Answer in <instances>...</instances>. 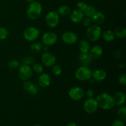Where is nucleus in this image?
Segmentation results:
<instances>
[{"instance_id": "1", "label": "nucleus", "mask_w": 126, "mask_h": 126, "mask_svg": "<svg viewBox=\"0 0 126 126\" xmlns=\"http://www.w3.org/2000/svg\"><path fill=\"white\" fill-rule=\"evenodd\" d=\"M98 107L103 110L111 109L114 106L113 96L108 93H102L97 96L96 98Z\"/></svg>"}, {"instance_id": "2", "label": "nucleus", "mask_w": 126, "mask_h": 126, "mask_svg": "<svg viewBox=\"0 0 126 126\" xmlns=\"http://www.w3.org/2000/svg\"><path fill=\"white\" fill-rule=\"evenodd\" d=\"M43 7L41 4L38 1H34L30 4L27 10V16L30 20H36L41 14Z\"/></svg>"}, {"instance_id": "3", "label": "nucleus", "mask_w": 126, "mask_h": 126, "mask_svg": "<svg viewBox=\"0 0 126 126\" xmlns=\"http://www.w3.org/2000/svg\"><path fill=\"white\" fill-rule=\"evenodd\" d=\"M102 28L99 25L95 24L90 25L86 31L87 38L92 42H95L99 40L102 36Z\"/></svg>"}, {"instance_id": "4", "label": "nucleus", "mask_w": 126, "mask_h": 126, "mask_svg": "<svg viewBox=\"0 0 126 126\" xmlns=\"http://www.w3.org/2000/svg\"><path fill=\"white\" fill-rule=\"evenodd\" d=\"M92 71L87 66H81L76 70L75 77L79 81H86L92 77Z\"/></svg>"}, {"instance_id": "5", "label": "nucleus", "mask_w": 126, "mask_h": 126, "mask_svg": "<svg viewBox=\"0 0 126 126\" xmlns=\"http://www.w3.org/2000/svg\"><path fill=\"white\" fill-rule=\"evenodd\" d=\"M18 75L22 81H28L33 76V70L28 65H22L18 67Z\"/></svg>"}, {"instance_id": "6", "label": "nucleus", "mask_w": 126, "mask_h": 126, "mask_svg": "<svg viewBox=\"0 0 126 126\" xmlns=\"http://www.w3.org/2000/svg\"><path fill=\"white\" fill-rule=\"evenodd\" d=\"M46 23L48 27L50 28L55 27L59 23L60 16L56 11H50L46 16Z\"/></svg>"}, {"instance_id": "7", "label": "nucleus", "mask_w": 126, "mask_h": 126, "mask_svg": "<svg viewBox=\"0 0 126 126\" xmlns=\"http://www.w3.org/2000/svg\"><path fill=\"white\" fill-rule=\"evenodd\" d=\"M39 36V32L34 27H29L26 28L23 32V37L28 41H34Z\"/></svg>"}, {"instance_id": "8", "label": "nucleus", "mask_w": 126, "mask_h": 126, "mask_svg": "<svg viewBox=\"0 0 126 126\" xmlns=\"http://www.w3.org/2000/svg\"><path fill=\"white\" fill-rule=\"evenodd\" d=\"M84 110L85 111L89 114H92L96 112L98 109V103L95 98H88L84 103Z\"/></svg>"}, {"instance_id": "9", "label": "nucleus", "mask_w": 126, "mask_h": 126, "mask_svg": "<svg viewBox=\"0 0 126 126\" xmlns=\"http://www.w3.org/2000/svg\"><path fill=\"white\" fill-rule=\"evenodd\" d=\"M85 95V92L81 87L75 86L70 89L68 92V95L71 100L78 101L82 99Z\"/></svg>"}, {"instance_id": "10", "label": "nucleus", "mask_w": 126, "mask_h": 126, "mask_svg": "<svg viewBox=\"0 0 126 126\" xmlns=\"http://www.w3.org/2000/svg\"><path fill=\"white\" fill-rule=\"evenodd\" d=\"M58 36L57 34L52 32H48L44 33L42 38V41L44 44L48 46H52L57 41Z\"/></svg>"}, {"instance_id": "11", "label": "nucleus", "mask_w": 126, "mask_h": 126, "mask_svg": "<svg viewBox=\"0 0 126 126\" xmlns=\"http://www.w3.org/2000/svg\"><path fill=\"white\" fill-rule=\"evenodd\" d=\"M41 60L46 66H52L56 63V57L53 53L46 51L42 55Z\"/></svg>"}, {"instance_id": "12", "label": "nucleus", "mask_w": 126, "mask_h": 126, "mask_svg": "<svg viewBox=\"0 0 126 126\" xmlns=\"http://www.w3.org/2000/svg\"><path fill=\"white\" fill-rule=\"evenodd\" d=\"M62 39L67 44H74L77 42L78 36L73 32H65L62 36Z\"/></svg>"}, {"instance_id": "13", "label": "nucleus", "mask_w": 126, "mask_h": 126, "mask_svg": "<svg viewBox=\"0 0 126 126\" xmlns=\"http://www.w3.org/2000/svg\"><path fill=\"white\" fill-rule=\"evenodd\" d=\"M23 88L26 92L30 95H36L38 93V88L37 86L32 82L28 81H26L23 84Z\"/></svg>"}, {"instance_id": "14", "label": "nucleus", "mask_w": 126, "mask_h": 126, "mask_svg": "<svg viewBox=\"0 0 126 126\" xmlns=\"http://www.w3.org/2000/svg\"><path fill=\"white\" fill-rule=\"evenodd\" d=\"M51 82L50 76L47 73H41L38 79V84L40 87H48Z\"/></svg>"}, {"instance_id": "15", "label": "nucleus", "mask_w": 126, "mask_h": 126, "mask_svg": "<svg viewBox=\"0 0 126 126\" xmlns=\"http://www.w3.org/2000/svg\"><path fill=\"white\" fill-rule=\"evenodd\" d=\"M88 53L92 59H98L103 54V49L100 46L96 45L90 49Z\"/></svg>"}, {"instance_id": "16", "label": "nucleus", "mask_w": 126, "mask_h": 126, "mask_svg": "<svg viewBox=\"0 0 126 126\" xmlns=\"http://www.w3.org/2000/svg\"><path fill=\"white\" fill-rule=\"evenodd\" d=\"M114 105L123 106L125 103L126 96L123 92H118L113 97Z\"/></svg>"}, {"instance_id": "17", "label": "nucleus", "mask_w": 126, "mask_h": 126, "mask_svg": "<svg viewBox=\"0 0 126 126\" xmlns=\"http://www.w3.org/2000/svg\"><path fill=\"white\" fill-rule=\"evenodd\" d=\"M84 16L83 12L76 9L70 13V20L75 23H79L83 19Z\"/></svg>"}, {"instance_id": "18", "label": "nucleus", "mask_w": 126, "mask_h": 126, "mask_svg": "<svg viewBox=\"0 0 126 126\" xmlns=\"http://www.w3.org/2000/svg\"><path fill=\"white\" fill-rule=\"evenodd\" d=\"M92 77L95 81H102L107 78V72L104 70L98 69L92 72Z\"/></svg>"}, {"instance_id": "19", "label": "nucleus", "mask_w": 126, "mask_h": 126, "mask_svg": "<svg viewBox=\"0 0 126 126\" xmlns=\"http://www.w3.org/2000/svg\"><path fill=\"white\" fill-rule=\"evenodd\" d=\"M91 19H92V21H93L95 23V25H100L104 23L105 20V17L102 12L97 11L94 14V15L91 17Z\"/></svg>"}, {"instance_id": "20", "label": "nucleus", "mask_w": 126, "mask_h": 126, "mask_svg": "<svg viewBox=\"0 0 126 126\" xmlns=\"http://www.w3.org/2000/svg\"><path fill=\"white\" fill-rule=\"evenodd\" d=\"M92 60V59L89 53H81L79 55V61L82 66H87Z\"/></svg>"}, {"instance_id": "21", "label": "nucleus", "mask_w": 126, "mask_h": 126, "mask_svg": "<svg viewBox=\"0 0 126 126\" xmlns=\"http://www.w3.org/2000/svg\"><path fill=\"white\" fill-rule=\"evenodd\" d=\"M79 49L81 53H88L91 49L89 43L85 39L80 41L79 43Z\"/></svg>"}, {"instance_id": "22", "label": "nucleus", "mask_w": 126, "mask_h": 126, "mask_svg": "<svg viewBox=\"0 0 126 126\" xmlns=\"http://www.w3.org/2000/svg\"><path fill=\"white\" fill-rule=\"evenodd\" d=\"M103 39L107 42H112L115 39L114 32L111 30H106L102 34Z\"/></svg>"}, {"instance_id": "23", "label": "nucleus", "mask_w": 126, "mask_h": 126, "mask_svg": "<svg viewBox=\"0 0 126 126\" xmlns=\"http://www.w3.org/2000/svg\"><path fill=\"white\" fill-rule=\"evenodd\" d=\"M114 35L119 39H124L126 36V29L124 27H119L114 30Z\"/></svg>"}, {"instance_id": "24", "label": "nucleus", "mask_w": 126, "mask_h": 126, "mask_svg": "<svg viewBox=\"0 0 126 126\" xmlns=\"http://www.w3.org/2000/svg\"><path fill=\"white\" fill-rule=\"evenodd\" d=\"M71 13V9L66 5L60 6L58 9V14L62 16H67Z\"/></svg>"}, {"instance_id": "25", "label": "nucleus", "mask_w": 126, "mask_h": 126, "mask_svg": "<svg viewBox=\"0 0 126 126\" xmlns=\"http://www.w3.org/2000/svg\"><path fill=\"white\" fill-rule=\"evenodd\" d=\"M96 12H97V9L95 8V7L93 6H91V5L90 6L87 5L86 9L83 12V14L84 16H86V17H91V18Z\"/></svg>"}, {"instance_id": "26", "label": "nucleus", "mask_w": 126, "mask_h": 126, "mask_svg": "<svg viewBox=\"0 0 126 126\" xmlns=\"http://www.w3.org/2000/svg\"><path fill=\"white\" fill-rule=\"evenodd\" d=\"M43 44L40 42L34 43L31 45L30 50L33 54H38L43 50Z\"/></svg>"}, {"instance_id": "27", "label": "nucleus", "mask_w": 126, "mask_h": 126, "mask_svg": "<svg viewBox=\"0 0 126 126\" xmlns=\"http://www.w3.org/2000/svg\"><path fill=\"white\" fill-rule=\"evenodd\" d=\"M22 62L23 65H27L30 66V65H32L34 63V57L31 56V55H26V56L23 57Z\"/></svg>"}, {"instance_id": "28", "label": "nucleus", "mask_w": 126, "mask_h": 126, "mask_svg": "<svg viewBox=\"0 0 126 126\" xmlns=\"http://www.w3.org/2000/svg\"><path fill=\"white\" fill-rule=\"evenodd\" d=\"M32 68L33 71L37 74H41L44 71V68H43V65H41L40 63H38L33 64Z\"/></svg>"}, {"instance_id": "29", "label": "nucleus", "mask_w": 126, "mask_h": 126, "mask_svg": "<svg viewBox=\"0 0 126 126\" xmlns=\"http://www.w3.org/2000/svg\"><path fill=\"white\" fill-rule=\"evenodd\" d=\"M118 114L121 119L125 120L126 119V107L124 106H121L118 110Z\"/></svg>"}, {"instance_id": "30", "label": "nucleus", "mask_w": 126, "mask_h": 126, "mask_svg": "<svg viewBox=\"0 0 126 126\" xmlns=\"http://www.w3.org/2000/svg\"><path fill=\"white\" fill-rule=\"evenodd\" d=\"M52 72L55 76H59L62 73V69L60 65H54L52 68Z\"/></svg>"}, {"instance_id": "31", "label": "nucleus", "mask_w": 126, "mask_h": 126, "mask_svg": "<svg viewBox=\"0 0 126 126\" xmlns=\"http://www.w3.org/2000/svg\"><path fill=\"white\" fill-rule=\"evenodd\" d=\"M8 66L10 69L16 70L20 66V63L16 60H11V61L9 62Z\"/></svg>"}, {"instance_id": "32", "label": "nucleus", "mask_w": 126, "mask_h": 126, "mask_svg": "<svg viewBox=\"0 0 126 126\" xmlns=\"http://www.w3.org/2000/svg\"><path fill=\"white\" fill-rule=\"evenodd\" d=\"M8 31L4 27H0V40H3L8 36Z\"/></svg>"}, {"instance_id": "33", "label": "nucleus", "mask_w": 126, "mask_h": 126, "mask_svg": "<svg viewBox=\"0 0 126 126\" xmlns=\"http://www.w3.org/2000/svg\"><path fill=\"white\" fill-rule=\"evenodd\" d=\"M87 5L86 2H84V1H79L77 4H76V7H77V9L79 11H81V12H83L84 11V10L86 9V7H87Z\"/></svg>"}, {"instance_id": "34", "label": "nucleus", "mask_w": 126, "mask_h": 126, "mask_svg": "<svg viewBox=\"0 0 126 126\" xmlns=\"http://www.w3.org/2000/svg\"><path fill=\"white\" fill-rule=\"evenodd\" d=\"M82 24L83 25L84 27H88V26L91 25V22H92V19L91 17H86L85 18H83L82 20Z\"/></svg>"}, {"instance_id": "35", "label": "nucleus", "mask_w": 126, "mask_h": 126, "mask_svg": "<svg viewBox=\"0 0 126 126\" xmlns=\"http://www.w3.org/2000/svg\"><path fill=\"white\" fill-rule=\"evenodd\" d=\"M118 81L122 85H124L125 86L126 84V74H122L120 76H119V78H118Z\"/></svg>"}, {"instance_id": "36", "label": "nucleus", "mask_w": 126, "mask_h": 126, "mask_svg": "<svg viewBox=\"0 0 126 126\" xmlns=\"http://www.w3.org/2000/svg\"><path fill=\"white\" fill-rule=\"evenodd\" d=\"M112 126H124V123L122 119H116L113 122Z\"/></svg>"}, {"instance_id": "37", "label": "nucleus", "mask_w": 126, "mask_h": 126, "mask_svg": "<svg viewBox=\"0 0 126 126\" xmlns=\"http://www.w3.org/2000/svg\"><path fill=\"white\" fill-rule=\"evenodd\" d=\"M85 94L88 98H92L94 96V92L92 89H87Z\"/></svg>"}, {"instance_id": "38", "label": "nucleus", "mask_w": 126, "mask_h": 126, "mask_svg": "<svg viewBox=\"0 0 126 126\" xmlns=\"http://www.w3.org/2000/svg\"><path fill=\"white\" fill-rule=\"evenodd\" d=\"M66 126H78L77 124L75 123H73V122H71V123H68V124L66 125Z\"/></svg>"}, {"instance_id": "39", "label": "nucleus", "mask_w": 126, "mask_h": 126, "mask_svg": "<svg viewBox=\"0 0 126 126\" xmlns=\"http://www.w3.org/2000/svg\"><path fill=\"white\" fill-rule=\"evenodd\" d=\"M124 66H125V63H123L122 65L121 64V65L119 66V68H123L124 67Z\"/></svg>"}, {"instance_id": "40", "label": "nucleus", "mask_w": 126, "mask_h": 126, "mask_svg": "<svg viewBox=\"0 0 126 126\" xmlns=\"http://www.w3.org/2000/svg\"><path fill=\"white\" fill-rule=\"evenodd\" d=\"M26 1H27V2H29V3H32V2L35 1V0H26Z\"/></svg>"}, {"instance_id": "41", "label": "nucleus", "mask_w": 126, "mask_h": 126, "mask_svg": "<svg viewBox=\"0 0 126 126\" xmlns=\"http://www.w3.org/2000/svg\"><path fill=\"white\" fill-rule=\"evenodd\" d=\"M45 48V49H44V50H45V52H46L47 51V47H44Z\"/></svg>"}, {"instance_id": "42", "label": "nucleus", "mask_w": 126, "mask_h": 126, "mask_svg": "<svg viewBox=\"0 0 126 126\" xmlns=\"http://www.w3.org/2000/svg\"><path fill=\"white\" fill-rule=\"evenodd\" d=\"M41 126L39 125V124H36V125H34V126Z\"/></svg>"}]
</instances>
